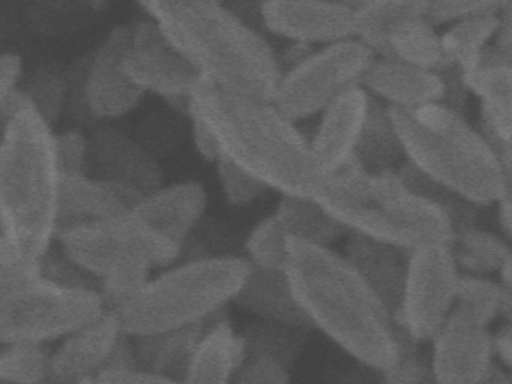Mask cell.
<instances>
[{
    "label": "cell",
    "mask_w": 512,
    "mask_h": 384,
    "mask_svg": "<svg viewBox=\"0 0 512 384\" xmlns=\"http://www.w3.org/2000/svg\"><path fill=\"white\" fill-rule=\"evenodd\" d=\"M286 273L313 330L374 372L400 356L395 321L349 261L331 248L287 239Z\"/></svg>",
    "instance_id": "1"
},
{
    "label": "cell",
    "mask_w": 512,
    "mask_h": 384,
    "mask_svg": "<svg viewBox=\"0 0 512 384\" xmlns=\"http://www.w3.org/2000/svg\"><path fill=\"white\" fill-rule=\"evenodd\" d=\"M140 8L202 80L230 95L272 102L281 80L277 53L224 3L142 2Z\"/></svg>",
    "instance_id": "2"
},
{
    "label": "cell",
    "mask_w": 512,
    "mask_h": 384,
    "mask_svg": "<svg viewBox=\"0 0 512 384\" xmlns=\"http://www.w3.org/2000/svg\"><path fill=\"white\" fill-rule=\"evenodd\" d=\"M190 114L208 126L221 159L281 195H313L319 180L311 167L307 137L272 102L230 95L200 78L191 93Z\"/></svg>",
    "instance_id": "3"
},
{
    "label": "cell",
    "mask_w": 512,
    "mask_h": 384,
    "mask_svg": "<svg viewBox=\"0 0 512 384\" xmlns=\"http://www.w3.org/2000/svg\"><path fill=\"white\" fill-rule=\"evenodd\" d=\"M61 176L53 126L25 108L0 135V230L31 260L56 240Z\"/></svg>",
    "instance_id": "4"
},
{
    "label": "cell",
    "mask_w": 512,
    "mask_h": 384,
    "mask_svg": "<svg viewBox=\"0 0 512 384\" xmlns=\"http://www.w3.org/2000/svg\"><path fill=\"white\" fill-rule=\"evenodd\" d=\"M311 197L347 233L361 234L397 248L451 245L454 231L436 207L407 191L395 171L365 173L355 156L317 183Z\"/></svg>",
    "instance_id": "5"
},
{
    "label": "cell",
    "mask_w": 512,
    "mask_h": 384,
    "mask_svg": "<svg viewBox=\"0 0 512 384\" xmlns=\"http://www.w3.org/2000/svg\"><path fill=\"white\" fill-rule=\"evenodd\" d=\"M389 111L406 161L422 173L482 209L512 191V176L463 114L440 104Z\"/></svg>",
    "instance_id": "6"
},
{
    "label": "cell",
    "mask_w": 512,
    "mask_h": 384,
    "mask_svg": "<svg viewBox=\"0 0 512 384\" xmlns=\"http://www.w3.org/2000/svg\"><path fill=\"white\" fill-rule=\"evenodd\" d=\"M250 269L245 257L179 261L113 314L130 338L205 324L233 302Z\"/></svg>",
    "instance_id": "7"
},
{
    "label": "cell",
    "mask_w": 512,
    "mask_h": 384,
    "mask_svg": "<svg viewBox=\"0 0 512 384\" xmlns=\"http://www.w3.org/2000/svg\"><path fill=\"white\" fill-rule=\"evenodd\" d=\"M104 311L97 290L68 287L43 275L0 285V347H50Z\"/></svg>",
    "instance_id": "8"
},
{
    "label": "cell",
    "mask_w": 512,
    "mask_h": 384,
    "mask_svg": "<svg viewBox=\"0 0 512 384\" xmlns=\"http://www.w3.org/2000/svg\"><path fill=\"white\" fill-rule=\"evenodd\" d=\"M61 254L100 284L130 264L167 269L181 260L182 246L139 221L130 212L107 221L62 228L56 234Z\"/></svg>",
    "instance_id": "9"
},
{
    "label": "cell",
    "mask_w": 512,
    "mask_h": 384,
    "mask_svg": "<svg viewBox=\"0 0 512 384\" xmlns=\"http://www.w3.org/2000/svg\"><path fill=\"white\" fill-rule=\"evenodd\" d=\"M374 59L355 39L325 45L281 75L272 105L292 123L322 114L338 96L361 84Z\"/></svg>",
    "instance_id": "10"
},
{
    "label": "cell",
    "mask_w": 512,
    "mask_h": 384,
    "mask_svg": "<svg viewBox=\"0 0 512 384\" xmlns=\"http://www.w3.org/2000/svg\"><path fill=\"white\" fill-rule=\"evenodd\" d=\"M460 272L448 245L410 252L400 323L416 342L431 341L457 303Z\"/></svg>",
    "instance_id": "11"
},
{
    "label": "cell",
    "mask_w": 512,
    "mask_h": 384,
    "mask_svg": "<svg viewBox=\"0 0 512 384\" xmlns=\"http://www.w3.org/2000/svg\"><path fill=\"white\" fill-rule=\"evenodd\" d=\"M130 29L122 68L137 89L161 96L173 110L188 116L190 98L200 81L196 69L167 41L155 21L146 17Z\"/></svg>",
    "instance_id": "12"
},
{
    "label": "cell",
    "mask_w": 512,
    "mask_h": 384,
    "mask_svg": "<svg viewBox=\"0 0 512 384\" xmlns=\"http://www.w3.org/2000/svg\"><path fill=\"white\" fill-rule=\"evenodd\" d=\"M56 384H82L116 366L133 365L131 339L113 312L100 317L55 344L50 353Z\"/></svg>",
    "instance_id": "13"
},
{
    "label": "cell",
    "mask_w": 512,
    "mask_h": 384,
    "mask_svg": "<svg viewBox=\"0 0 512 384\" xmlns=\"http://www.w3.org/2000/svg\"><path fill=\"white\" fill-rule=\"evenodd\" d=\"M130 42V29L116 27L106 41L86 59L82 74L77 77L80 86V104L86 117L95 120H113L136 110L145 93L127 77L122 60Z\"/></svg>",
    "instance_id": "14"
},
{
    "label": "cell",
    "mask_w": 512,
    "mask_h": 384,
    "mask_svg": "<svg viewBox=\"0 0 512 384\" xmlns=\"http://www.w3.org/2000/svg\"><path fill=\"white\" fill-rule=\"evenodd\" d=\"M430 363L437 384H484L493 371V345L488 327L455 305L431 339Z\"/></svg>",
    "instance_id": "15"
},
{
    "label": "cell",
    "mask_w": 512,
    "mask_h": 384,
    "mask_svg": "<svg viewBox=\"0 0 512 384\" xmlns=\"http://www.w3.org/2000/svg\"><path fill=\"white\" fill-rule=\"evenodd\" d=\"M89 140L88 174L142 200L163 186V173L145 147L115 128L97 129Z\"/></svg>",
    "instance_id": "16"
},
{
    "label": "cell",
    "mask_w": 512,
    "mask_h": 384,
    "mask_svg": "<svg viewBox=\"0 0 512 384\" xmlns=\"http://www.w3.org/2000/svg\"><path fill=\"white\" fill-rule=\"evenodd\" d=\"M356 2H263L262 26L290 42L331 45L353 39Z\"/></svg>",
    "instance_id": "17"
},
{
    "label": "cell",
    "mask_w": 512,
    "mask_h": 384,
    "mask_svg": "<svg viewBox=\"0 0 512 384\" xmlns=\"http://www.w3.org/2000/svg\"><path fill=\"white\" fill-rule=\"evenodd\" d=\"M367 105L368 93L361 86H355L323 111L308 141L311 167L319 182L337 173L353 158Z\"/></svg>",
    "instance_id": "18"
},
{
    "label": "cell",
    "mask_w": 512,
    "mask_h": 384,
    "mask_svg": "<svg viewBox=\"0 0 512 384\" xmlns=\"http://www.w3.org/2000/svg\"><path fill=\"white\" fill-rule=\"evenodd\" d=\"M410 252L361 234L347 237L343 257L394 321L400 320Z\"/></svg>",
    "instance_id": "19"
},
{
    "label": "cell",
    "mask_w": 512,
    "mask_h": 384,
    "mask_svg": "<svg viewBox=\"0 0 512 384\" xmlns=\"http://www.w3.org/2000/svg\"><path fill=\"white\" fill-rule=\"evenodd\" d=\"M208 194L202 183L161 186L137 201L128 212L166 239L184 245L205 216Z\"/></svg>",
    "instance_id": "20"
},
{
    "label": "cell",
    "mask_w": 512,
    "mask_h": 384,
    "mask_svg": "<svg viewBox=\"0 0 512 384\" xmlns=\"http://www.w3.org/2000/svg\"><path fill=\"white\" fill-rule=\"evenodd\" d=\"M359 86L388 107L401 110L440 104L443 96L439 75L391 59H374Z\"/></svg>",
    "instance_id": "21"
},
{
    "label": "cell",
    "mask_w": 512,
    "mask_h": 384,
    "mask_svg": "<svg viewBox=\"0 0 512 384\" xmlns=\"http://www.w3.org/2000/svg\"><path fill=\"white\" fill-rule=\"evenodd\" d=\"M245 363L241 336L226 311L206 323L181 384H232Z\"/></svg>",
    "instance_id": "22"
},
{
    "label": "cell",
    "mask_w": 512,
    "mask_h": 384,
    "mask_svg": "<svg viewBox=\"0 0 512 384\" xmlns=\"http://www.w3.org/2000/svg\"><path fill=\"white\" fill-rule=\"evenodd\" d=\"M470 93L481 99V120L500 137H512V56L494 45L479 54L472 71L463 74Z\"/></svg>",
    "instance_id": "23"
},
{
    "label": "cell",
    "mask_w": 512,
    "mask_h": 384,
    "mask_svg": "<svg viewBox=\"0 0 512 384\" xmlns=\"http://www.w3.org/2000/svg\"><path fill=\"white\" fill-rule=\"evenodd\" d=\"M232 303L256 320L313 332L310 320L293 294L286 270H263L251 266Z\"/></svg>",
    "instance_id": "24"
},
{
    "label": "cell",
    "mask_w": 512,
    "mask_h": 384,
    "mask_svg": "<svg viewBox=\"0 0 512 384\" xmlns=\"http://www.w3.org/2000/svg\"><path fill=\"white\" fill-rule=\"evenodd\" d=\"M133 201L110 183L88 173L62 174L58 201V231L125 215Z\"/></svg>",
    "instance_id": "25"
},
{
    "label": "cell",
    "mask_w": 512,
    "mask_h": 384,
    "mask_svg": "<svg viewBox=\"0 0 512 384\" xmlns=\"http://www.w3.org/2000/svg\"><path fill=\"white\" fill-rule=\"evenodd\" d=\"M205 324L137 336L131 339V362L136 368L181 381Z\"/></svg>",
    "instance_id": "26"
},
{
    "label": "cell",
    "mask_w": 512,
    "mask_h": 384,
    "mask_svg": "<svg viewBox=\"0 0 512 384\" xmlns=\"http://www.w3.org/2000/svg\"><path fill=\"white\" fill-rule=\"evenodd\" d=\"M353 156L370 174L395 171L406 161L388 105L371 95Z\"/></svg>",
    "instance_id": "27"
},
{
    "label": "cell",
    "mask_w": 512,
    "mask_h": 384,
    "mask_svg": "<svg viewBox=\"0 0 512 384\" xmlns=\"http://www.w3.org/2000/svg\"><path fill=\"white\" fill-rule=\"evenodd\" d=\"M287 239L329 248L347 236V230L313 197L281 195L274 213Z\"/></svg>",
    "instance_id": "28"
},
{
    "label": "cell",
    "mask_w": 512,
    "mask_h": 384,
    "mask_svg": "<svg viewBox=\"0 0 512 384\" xmlns=\"http://www.w3.org/2000/svg\"><path fill=\"white\" fill-rule=\"evenodd\" d=\"M427 2L376 0L356 2L353 39L373 53L376 59H389V35L407 18L425 15Z\"/></svg>",
    "instance_id": "29"
},
{
    "label": "cell",
    "mask_w": 512,
    "mask_h": 384,
    "mask_svg": "<svg viewBox=\"0 0 512 384\" xmlns=\"http://www.w3.org/2000/svg\"><path fill=\"white\" fill-rule=\"evenodd\" d=\"M389 59L439 74L454 65L443 50L442 39L424 15L401 21L389 35Z\"/></svg>",
    "instance_id": "30"
},
{
    "label": "cell",
    "mask_w": 512,
    "mask_h": 384,
    "mask_svg": "<svg viewBox=\"0 0 512 384\" xmlns=\"http://www.w3.org/2000/svg\"><path fill=\"white\" fill-rule=\"evenodd\" d=\"M395 173L401 183L406 186L407 191L412 192L419 200L436 207L448 218L454 234L478 227L482 207L470 203L469 200L461 197L448 186L422 173L409 161H404L395 170Z\"/></svg>",
    "instance_id": "31"
},
{
    "label": "cell",
    "mask_w": 512,
    "mask_h": 384,
    "mask_svg": "<svg viewBox=\"0 0 512 384\" xmlns=\"http://www.w3.org/2000/svg\"><path fill=\"white\" fill-rule=\"evenodd\" d=\"M308 333L271 321L254 320L239 332L245 362L266 359L292 371L308 341Z\"/></svg>",
    "instance_id": "32"
},
{
    "label": "cell",
    "mask_w": 512,
    "mask_h": 384,
    "mask_svg": "<svg viewBox=\"0 0 512 384\" xmlns=\"http://www.w3.org/2000/svg\"><path fill=\"white\" fill-rule=\"evenodd\" d=\"M449 249L460 275L488 278L512 260L509 240L479 227L454 234Z\"/></svg>",
    "instance_id": "33"
},
{
    "label": "cell",
    "mask_w": 512,
    "mask_h": 384,
    "mask_svg": "<svg viewBox=\"0 0 512 384\" xmlns=\"http://www.w3.org/2000/svg\"><path fill=\"white\" fill-rule=\"evenodd\" d=\"M455 305L466 309L485 327L490 326L497 317L511 323L512 287H505L485 276L460 275Z\"/></svg>",
    "instance_id": "34"
},
{
    "label": "cell",
    "mask_w": 512,
    "mask_h": 384,
    "mask_svg": "<svg viewBox=\"0 0 512 384\" xmlns=\"http://www.w3.org/2000/svg\"><path fill=\"white\" fill-rule=\"evenodd\" d=\"M499 14L460 21L440 35L446 56L463 74L475 68L479 54L493 41L499 26Z\"/></svg>",
    "instance_id": "35"
},
{
    "label": "cell",
    "mask_w": 512,
    "mask_h": 384,
    "mask_svg": "<svg viewBox=\"0 0 512 384\" xmlns=\"http://www.w3.org/2000/svg\"><path fill=\"white\" fill-rule=\"evenodd\" d=\"M50 353L43 345L0 347V384H56Z\"/></svg>",
    "instance_id": "36"
},
{
    "label": "cell",
    "mask_w": 512,
    "mask_h": 384,
    "mask_svg": "<svg viewBox=\"0 0 512 384\" xmlns=\"http://www.w3.org/2000/svg\"><path fill=\"white\" fill-rule=\"evenodd\" d=\"M248 263L257 269L286 270L287 236L274 215L262 219L244 242Z\"/></svg>",
    "instance_id": "37"
},
{
    "label": "cell",
    "mask_w": 512,
    "mask_h": 384,
    "mask_svg": "<svg viewBox=\"0 0 512 384\" xmlns=\"http://www.w3.org/2000/svg\"><path fill=\"white\" fill-rule=\"evenodd\" d=\"M22 89L31 101L32 108L49 125H55L64 113L65 101L68 99V81L64 74L53 69L37 72Z\"/></svg>",
    "instance_id": "38"
},
{
    "label": "cell",
    "mask_w": 512,
    "mask_h": 384,
    "mask_svg": "<svg viewBox=\"0 0 512 384\" xmlns=\"http://www.w3.org/2000/svg\"><path fill=\"white\" fill-rule=\"evenodd\" d=\"M506 0L502 2H467V0H449V2H427L425 9V20L436 29L443 24H455L469 18L482 17V15H497L505 6Z\"/></svg>",
    "instance_id": "39"
},
{
    "label": "cell",
    "mask_w": 512,
    "mask_h": 384,
    "mask_svg": "<svg viewBox=\"0 0 512 384\" xmlns=\"http://www.w3.org/2000/svg\"><path fill=\"white\" fill-rule=\"evenodd\" d=\"M217 171L224 197L232 206H247L268 191L260 180L226 159L217 162Z\"/></svg>",
    "instance_id": "40"
},
{
    "label": "cell",
    "mask_w": 512,
    "mask_h": 384,
    "mask_svg": "<svg viewBox=\"0 0 512 384\" xmlns=\"http://www.w3.org/2000/svg\"><path fill=\"white\" fill-rule=\"evenodd\" d=\"M380 375L383 384H437L430 357L419 347L400 353L398 359Z\"/></svg>",
    "instance_id": "41"
},
{
    "label": "cell",
    "mask_w": 512,
    "mask_h": 384,
    "mask_svg": "<svg viewBox=\"0 0 512 384\" xmlns=\"http://www.w3.org/2000/svg\"><path fill=\"white\" fill-rule=\"evenodd\" d=\"M56 156L62 174L88 173V135L77 129L56 134Z\"/></svg>",
    "instance_id": "42"
},
{
    "label": "cell",
    "mask_w": 512,
    "mask_h": 384,
    "mask_svg": "<svg viewBox=\"0 0 512 384\" xmlns=\"http://www.w3.org/2000/svg\"><path fill=\"white\" fill-rule=\"evenodd\" d=\"M41 275V261L26 257L0 230V285Z\"/></svg>",
    "instance_id": "43"
},
{
    "label": "cell",
    "mask_w": 512,
    "mask_h": 384,
    "mask_svg": "<svg viewBox=\"0 0 512 384\" xmlns=\"http://www.w3.org/2000/svg\"><path fill=\"white\" fill-rule=\"evenodd\" d=\"M232 384H290V371L272 360L245 362Z\"/></svg>",
    "instance_id": "44"
},
{
    "label": "cell",
    "mask_w": 512,
    "mask_h": 384,
    "mask_svg": "<svg viewBox=\"0 0 512 384\" xmlns=\"http://www.w3.org/2000/svg\"><path fill=\"white\" fill-rule=\"evenodd\" d=\"M437 75L443 83V96L440 105L455 111V113L463 114L470 93L464 83L463 72L458 66L451 65Z\"/></svg>",
    "instance_id": "45"
},
{
    "label": "cell",
    "mask_w": 512,
    "mask_h": 384,
    "mask_svg": "<svg viewBox=\"0 0 512 384\" xmlns=\"http://www.w3.org/2000/svg\"><path fill=\"white\" fill-rule=\"evenodd\" d=\"M94 384H181L172 378L143 371L133 365L116 366L98 375Z\"/></svg>",
    "instance_id": "46"
},
{
    "label": "cell",
    "mask_w": 512,
    "mask_h": 384,
    "mask_svg": "<svg viewBox=\"0 0 512 384\" xmlns=\"http://www.w3.org/2000/svg\"><path fill=\"white\" fill-rule=\"evenodd\" d=\"M191 122V132H193L194 146L197 152L205 161L215 162L217 164L221 159L220 149H218L217 140H215L208 126L199 119V117L190 114L188 116Z\"/></svg>",
    "instance_id": "47"
},
{
    "label": "cell",
    "mask_w": 512,
    "mask_h": 384,
    "mask_svg": "<svg viewBox=\"0 0 512 384\" xmlns=\"http://www.w3.org/2000/svg\"><path fill=\"white\" fill-rule=\"evenodd\" d=\"M23 63L17 54L0 53V102L19 86Z\"/></svg>",
    "instance_id": "48"
},
{
    "label": "cell",
    "mask_w": 512,
    "mask_h": 384,
    "mask_svg": "<svg viewBox=\"0 0 512 384\" xmlns=\"http://www.w3.org/2000/svg\"><path fill=\"white\" fill-rule=\"evenodd\" d=\"M494 359H499L500 366L509 371L512 366V326L503 323L496 333H491Z\"/></svg>",
    "instance_id": "49"
},
{
    "label": "cell",
    "mask_w": 512,
    "mask_h": 384,
    "mask_svg": "<svg viewBox=\"0 0 512 384\" xmlns=\"http://www.w3.org/2000/svg\"><path fill=\"white\" fill-rule=\"evenodd\" d=\"M314 51H316V47H313V45L301 44V42H290V45L284 48L280 56L277 54L281 75L298 68L308 57L313 56Z\"/></svg>",
    "instance_id": "50"
},
{
    "label": "cell",
    "mask_w": 512,
    "mask_h": 384,
    "mask_svg": "<svg viewBox=\"0 0 512 384\" xmlns=\"http://www.w3.org/2000/svg\"><path fill=\"white\" fill-rule=\"evenodd\" d=\"M491 45L512 56V2L509 0H506L505 6L500 11L499 26L494 33Z\"/></svg>",
    "instance_id": "51"
},
{
    "label": "cell",
    "mask_w": 512,
    "mask_h": 384,
    "mask_svg": "<svg viewBox=\"0 0 512 384\" xmlns=\"http://www.w3.org/2000/svg\"><path fill=\"white\" fill-rule=\"evenodd\" d=\"M512 191L508 194L503 195L499 201H497V224H499L500 231H502L503 237L506 240L511 239L512 234Z\"/></svg>",
    "instance_id": "52"
},
{
    "label": "cell",
    "mask_w": 512,
    "mask_h": 384,
    "mask_svg": "<svg viewBox=\"0 0 512 384\" xmlns=\"http://www.w3.org/2000/svg\"><path fill=\"white\" fill-rule=\"evenodd\" d=\"M484 384H512L511 374L502 366L496 365Z\"/></svg>",
    "instance_id": "53"
},
{
    "label": "cell",
    "mask_w": 512,
    "mask_h": 384,
    "mask_svg": "<svg viewBox=\"0 0 512 384\" xmlns=\"http://www.w3.org/2000/svg\"><path fill=\"white\" fill-rule=\"evenodd\" d=\"M82 384H94V381H86V383H82Z\"/></svg>",
    "instance_id": "54"
},
{
    "label": "cell",
    "mask_w": 512,
    "mask_h": 384,
    "mask_svg": "<svg viewBox=\"0 0 512 384\" xmlns=\"http://www.w3.org/2000/svg\"><path fill=\"white\" fill-rule=\"evenodd\" d=\"M0 135H2V128H0Z\"/></svg>",
    "instance_id": "55"
}]
</instances>
